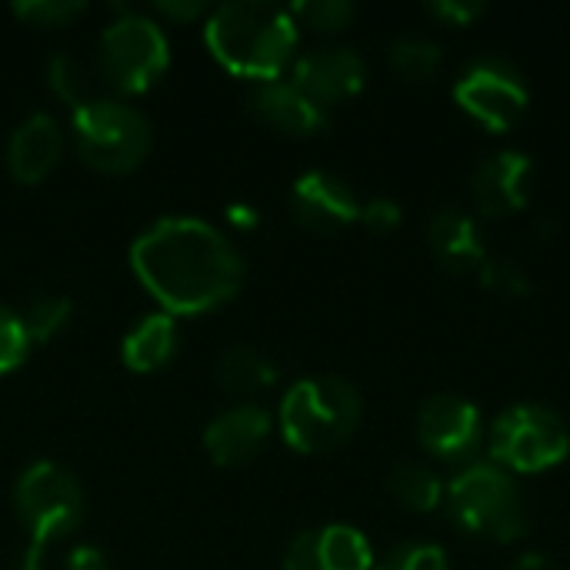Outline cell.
I'll use <instances>...</instances> for the list:
<instances>
[{
    "instance_id": "cell-1",
    "label": "cell",
    "mask_w": 570,
    "mask_h": 570,
    "mask_svg": "<svg viewBox=\"0 0 570 570\" xmlns=\"http://www.w3.org/2000/svg\"><path fill=\"white\" fill-rule=\"evenodd\" d=\"M130 267L170 317L214 311L244 284L240 250L197 217H164L147 227L130 247Z\"/></svg>"
},
{
    "instance_id": "cell-2",
    "label": "cell",
    "mask_w": 570,
    "mask_h": 570,
    "mask_svg": "<svg viewBox=\"0 0 570 570\" xmlns=\"http://www.w3.org/2000/svg\"><path fill=\"white\" fill-rule=\"evenodd\" d=\"M210 53L237 77L247 80H281L297 47V20L291 7L264 0L220 3L204 27Z\"/></svg>"
},
{
    "instance_id": "cell-3",
    "label": "cell",
    "mask_w": 570,
    "mask_h": 570,
    "mask_svg": "<svg viewBox=\"0 0 570 570\" xmlns=\"http://www.w3.org/2000/svg\"><path fill=\"white\" fill-rule=\"evenodd\" d=\"M13 511L27 531L20 570H43L47 548L83 524V488L67 468L37 461L17 478Z\"/></svg>"
},
{
    "instance_id": "cell-4",
    "label": "cell",
    "mask_w": 570,
    "mask_h": 570,
    "mask_svg": "<svg viewBox=\"0 0 570 570\" xmlns=\"http://www.w3.org/2000/svg\"><path fill=\"white\" fill-rule=\"evenodd\" d=\"M364 401L344 377H304L281 401V434L301 454H327L354 438Z\"/></svg>"
},
{
    "instance_id": "cell-5",
    "label": "cell",
    "mask_w": 570,
    "mask_h": 570,
    "mask_svg": "<svg viewBox=\"0 0 570 570\" xmlns=\"http://www.w3.org/2000/svg\"><path fill=\"white\" fill-rule=\"evenodd\" d=\"M448 518L471 538L511 544L528 531V508L518 484L498 464H471L444 488Z\"/></svg>"
},
{
    "instance_id": "cell-6",
    "label": "cell",
    "mask_w": 570,
    "mask_h": 570,
    "mask_svg": "<svg viewBox=\"0 0 570 570\" xmlns=\"http://www.w3.org/2000/svg\"><path fill=\"white\" fill-rule=\"evenodd\" d=\"M73 137L80 157L104 174H127L150 154V124L124 100L94 97L73 110Z\"/></svg>"
},
{
    "instance_id": "cell-7",
    "label": "cell",
    "mask_w": 570,
    "mask_h": 570,
    "mask_svg": "<svg viewBox=\"0 0 570 570\" xmlns=\"http://www.w3.org/2000/svg\"><path fill=\"white\" fill-rule=\"evenodd\" d=\"M97 63L100 77L117 94H144L164 77L170 63L167 33L150 17L127 10L100 33Z\"/></svg>"
},
{
    "instance_id": "cell-8",
    "label": "cell",
    "mask_w": 570,
    "mask_h": 570,
    "mask_svg": "<svg viewBox=\"0 0 570 570\" xmlns=\"http://www.w3.org/2000/svg\"><path fill=\"white\" fill-rule=\"evenodd\" d=\"M570 451V431L561 414L541 404L508 407L491 428V458L504 471L541 474L561 464Z\"/></svg>"
},
{
    "instance_id": "cell-9",
    "label": "cell",
    "mask_w": 570,
    "mask_h": 570,
    "mask_svg": "<svg viewBox=\"0 0 570 570\" xmlns=\"http://www.w3.org/2000/svg\"><path fill=\"white\" fill-rule=\"evenodd\" d=\"M454 100L458 107L474 117L481 127L501 134L511 130L521 114L528 110V80L524 73L504 60V57H481L464 67V73L454 83Z\"/></svg>"
},
{
    "instance_id": "cell-10",
    "label": "cell",
    "mask_w": 570,
    "mask_h": 570,
    "mask_svg": "<svg viewBox=\"0 0 570 570\" xmlns=\"http://www.w3.org/2000/svg\"><path fill=\"white\" fill-rule=\"evenodd\" d=\"M417 441L441 461H471L484 441L481 411L461 394H434L417 411Z\"/></svg>"
},
{
    "instance_id": "cell-11",
    "label": "cell",
    "mask_w": 570,
    "mask_h": 570,
    "mask_svg": "<svg viewBox=\"0 0 570 570\" xmlns=\"http://www.w3.org/2000/svg\"><path fill=\"white\" fill-rule=\"evenodd\" d=\"M294 220L314 234H337L361 217V200L351 184L331 170H307L291 190Z\"/></svg>"
},
{
    "instance_id": "cell-12",
    "label": "cell",
    "mask_w": 570,
    "mask_h": 570,
    "mask_svg": "<svg viewBox=\"0 0 570 570\" xmlns=\"http://www.w3.org/2000/svg\"><path fill=\"white\" fill-rule=\"evenodd\" d=\"M364 80L367 67L361 53H354L351 47H321L294 63V83L324 110L361 94Z\"/></svg>"
},
{
    "instance_id": "cell-13",
    "label": "cell",
    "mask_w": 570,
    "mask_h": 570,
    "mask_svg": "<svg viewBox=\"0 0 570 570\" xmlns=\"http://www.w3.org/2000/svg\"><path fill=\"white\" fill-rule=\"evenodd\" d=\"M531 187H534V164L521 150H498L484 157L471 180L474 204L488 217H508L528 207Z\"/></svg>"
},
{
    "instance_id": "cell-14",
    "label": "cell",
    "mask_w": 570,
    "mask_h": 570,
    "mask_svg": "<svg viewBox=\"0 0 570 570\" xmlns=\"http://www.w3.org/2000/svg\"><path fill=\"white\" fill-rule=\"evenodd\" d=\"M271 414L257 404H237L217 414L207 431H204V448L214 464L220 468H237L247 464L261 454V448L271 438Z\"/></svg>"
},
{
    "instance_id": "cell-15",
    "label": "cell",
    "mask_w": 570,
    "mask_h": 570,
    "mask_svg": "<svg viewBox=\"0 0 570 570\" xmlns=\"http://www.w3.org/2000/svg\"><path fill=\"white\" fill-rule=\"evenodd\" d=\"M428 244L434 261L451 274H478L488 261L478 220L461 207H441L428 220Z\"/></svg>"
},
{
    "instance_id": "cell-16",
    "label": "cell",
    "mask_w": 570,
    "mask_h": 570,
    "mask_svg": "<svg viewBox=\"0 0 570 570\" xmlns=\"http://www.w3.org/2000/svg\"><path fill=\"white\" fill-rule=\"evenodd\" d=\"M247 107L257 120L281 134H317L327 127V110L317 107L294 80H267L257 83L247 97Z\"/></svg>"
},
{
    "instance_id": "cell-17",
    "label": "cell",
    "mask_w": 570,
    "mask_h": 570,
    "mask_svg": "<svg viewBox=\"0 0 570 570\" xmlns=\"http://www.w3.org/2000/svg\"><path fill=\"white\" fill-rule=\"evenodd\" d=\"M63 154L60 124L50 114L27 117L7 140V167L20 184H40Z\"/></svg>"
},
{
    "instance_id": "cell-18",
    "label": "cell",
    "mask_w": 570,
    "mask_h": 570,
    "mask_svg": "<svg viewBox=\"0 0 570 570\" xmlns=\"http://www.w3.org/2000/svg\"><path fill=\"white\" fill-rule=\"evenodd\" d=\"M180 334H177V321L170 314H147L120 344V357L134 374H150L160 371L164 364H170V357L177 354Z\"/></svg>"
},
{
    "instance_id": "cell-19",
    "label": "cell",
    "mask_w": 570,
    "mask_h": 570,
    "mask_svg": "<svg viewBox=\"0 0 570 570\" xmlns=\"http://www.w3.org/2000/svg\"><path fill=\"white\" fill-rule=\"evenodd\" d=\"M277 381V367L274 361H267L261 351L254 347H230L220 354L217 361V384L234 394V397H250L267 391Z\"/></svg>"
},
{
    "instance_id": "cell-20",
    "label": "cell",
    "mask_w": 570,
    "mask_h": 570,
    "mask_svg": "<svg viewBox=\"0 0 570 570\" xmlns=\"http://www.w3.org/2000/svg\"><path fill=\"white\" fill-rule=\"evenodd\" d=\"M321 570H374V551L367 538L351 524H327L317 531Z\"/></svg>"
},
{
    "instance_id": "cell-21",
    "label": "cell",
    "mask_w": 570,
    "mask_h": 570,
    "mask_svg": "<svg viewBox=\"0 0 570 570\" xmlns=\"http://www.w3.org/2000/svg\"><path fill=\"white\" fill-rule=\"evenodd\" d=\"M387 491L407 511H434L438 504H444V484H441V478L431 468L417 464V461L394 464L387 471Z\"/></svg>"
},
{
    "instance_id": "cell-22",
    "label": "cell",
    "mask_w": 570,
    "mask_h": 570,
    "mask_svg": "<svg viewBox=\"0 0 570 570\" xmlns=\"http://www.w3.org/2000/svg\"><path fill=\"white\" fill-rule=\"evenodd\" d=\"M441 47L431 40V37H421V33H404L391 43V67L404 77V80H414V83H424L431 80L438 70H441Z\"/></svg>"
},
{
    "instance_id": "cell-23",
    "label": "cell",
    "mask_w": 570,
    "mask_h": 570,
    "mask_svg": "<svg viewBox=\"0 0 570 570\" xmlns=\"http://www.w3.org/2000/svg\"><path fill=\"white\" fill-rule=\"evenodd\" d=\"M70 314H73L70 297H63V294H37L23 307L20 321H23V331H27L30 344H47L50 337H57L67 327Z\"/></svg>"
},
{
    "instance_id": "cell-24",
    "label": "cell",
    "mask_w": 570,
    "mask_h": 570,
    "mask_svg": "<svg viewBox=\"0 0 570 570\" xmlns=\"http://www.w3.org/2000/svg\"><path fill=\"white\" fill-rule=\"evenodd\" d=\"M47 87H50L67 107H73V110L94 100L87 67H83L73 53H67V50H60V53H53V57L47 60Z\"/></svg>"
},
{
    "instance_id": "cell-25",
    "label": "cell",
    "mask_w": 570,
    "mask_h": 570,
    "mask_svg": "<svg viewBox=\"0 0 570 570\" xmlns=\"http://www.w3.org/2000/svg\"><path fill=\"white\" fill-rule=\"evenodd\" d=\"M291 17L317 33H337L357 17V7L351 0H307V3H294Z\"/></svg>"
},
{
    "instance_id": "cell-26",
    "label": "cell",
    "mask_w": 570,
    "mask_h": 570,
    "mask_svg": "<svg viewBox=\"0 0 570 570\" xmlns=\"http://www.w3.org/2000/svg\"><path fill=\"white\" fill-rule=\"evenodd\" d=\"M87 3L80 0H27V3H13V13L40 30H60L67 23H73L77 17H83Z\"/></svg>"
},
{
    "instance_id": "cell-27",
    "label": "cell",
    "mask_w": 570,
    "mask_h": 570,
    "mask_svg": "<svg viewBox=\"0 0 570 570\" xmlns=\"http://www.w3.org/2000/svg\"><path fill=\"white\" fill-rule=\"evenodd\" d=\"M481 284L494 294H504V297H528L531 294V277L521 264L514 261H504V257H488L484 267L478 271Z\"/></svg>"
},
{
    "instance_id": "cell-28",
    "label": "cell",
    "mask_w": 570,
    "mask_h": 570,
    "mask_svg": "<svg viewBox=\"0 0 570 570\" xmlns=\"http://www.w3.org/2000/svg\"><path fill=\"white\" fill-rule=\"evenodd\" d=\"M374 570H448V554L438 544H397L387 551Z\"/></svg>"
},
{
    "instance_id": "cell-29",
    "label": "cell",
    "mask_w": 570,
    "mask_h": 570,
    "mask_svg": "<svg viewBox=\"0 0 570 570\" xmlns=\"http://www.w3.org/2000/svg\"><path fill=\"white\" fill-rule=\"evenodd\" d=\"M27 351H30V337L23 331L20 314L0 304V374L17 371L27 361Z\"/></svg>"
},
{
    "instance_id": "cell-30",
    "label": "cell",
    "mask_w": 570,
    "mask_h": 570,
    "mask_svg": "<svg viewBox=\"0 0 570 570\" xmlns=\"http://www.w3.org/2000/svg\"><path fill=\"white\" fill-rule=\"evenodd\" d=\"M401 204L391 200V197H371L367 204H361V224L371 230V234H394L401 227Z\"/></svg>"
},
{
    "instance_id": "cell-31",
    "label": "cell",
    "mask_w": 570,
    "mask_h": 570,
    "mask_svg": "<svg viewBox=\"0 0 570 570\" xmlns=\"http://www.w3.org/2000/svg\"><path fill=\"white\" fill-rule=\"evenodd\" d=\"M431 17H438L441 23H451V27H471L481 13H484V3L481 0H434L428 3Z\"/></svg>"
},
{
    "instance_id": "cell-32",
    "label": "cell",
    "mask_w": 570,
    "mask_h": 570,
    "mask_svg": "<svg viewBox=\"0 0 570 570\" xmlns=\"http://www.w3.org/2000/svg\"><path fill=\"white\" fill-rule=\"evenodd\" d=\"M284 570H321V564H317V531H301L287 544Z\"/></svg>"
},
{
    "instance_id": "cell-33",
    "label": "cell",
    "mask_w": 570,
    "mask_h": 570,
    "mask_svg": "<svg viewBox=\"0 0 570 570\" xmlns=\"http://www.w3.org/2000/svg\"><path fill=\"white\" fill-rule=\"evenodd\" d=\"M154 10L160 13V17H170V20H194V17H200L204 10H207V3H170V0H157L154 3Z\"/></svg>"
},
{
    "instance_id": "cell-34",
    "label": "cell",
    "mask_w": 570,
    "mask_h": 570,
    "mask_svg": "<svg viewBox=\"0 0 570 570\" xmlns=\"http://www.w3.org/2000/svg\"><path fill=\"white\" fill-rule=\"evenodd\" d=\"M67 570H110V564H107V558L97 548H77L67 558Z\"/></svg>"
},
{
    "instance_id": "cell-35",
    "label": "cell",
    "mask_w": 570,
    "mask_h": 570,
    "mask_svg": "<svg viewBox=\"0 0 570 570\" xmlns=\"http://www.w3.org/2000/svg\"><path fill=\"white\" fill-rule=\"evenodd\" d=\"M511 570H561L551 558H544V554H521L514 564H511Z\"/></svg>"
},
{
    "instance_id": "cell-36",
    "label": "cell",
    "mask_w": 570,
    "mask_h": 570,
    "mask_svg": "<svg viewBox=\"0 0 570 570\" xmlns=\"http://www.w3.org/2000/svg\"><path fill=\"white\" fill-rule=\"evenodd\" d=\"M227 217H230V224H237V227H257V210H254V207L234 204V207L227 210Z\"/></svg>"
}]
</instances>
